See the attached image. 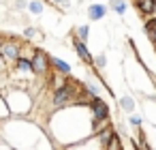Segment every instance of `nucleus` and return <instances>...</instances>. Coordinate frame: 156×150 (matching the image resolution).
<instances>
[{"mask_svg":"<svg viewBox=\"0 0 156 150\" xmlns=\"http://www.w3.org/2000/svg\"><path fill=\"white\" fill-rule=\"evenodd\" d=\"M77 88H73V84H66L62 88H58L54 92V105L56 107H64V105H71L73 103V97H75Z\"/></svg>","mask_w":156,"mask_h":150,"instance_id":"f03ea898","label":"nucleus"},{"mask_svg":"<svg viewBox=\"0 0 156 150\" xmlns=\"http://www.w3.org/2000/svg\"><path fill=\"white\" fill-rule=\"evenodd\" d=\"M105 150H122V141H120V137H118V135H113V139L105 146Z\"/></svg>","mask_w":156,"mask_h":150,"instance_id":"4468645a","label":"nucleus"},{"mask_svg":"<svg viewBox=\"0 0 156 150\" xmlns=\"http://www.w3.org/2000/svg\"><path fill=\"white\" fill-rule=\"evenodd\" d=\"M94 64H96L98 69H103V67L107 64V58H105V54H98V56L94 58Z\"/></svg>","mask_w":156,"mask_h":150,"instance_id":"f3484780","label":"nucleus"},{"mask_svg":"<svg viewBox=\"0 0 156 150\" xmlns=\"http://www.w3.org/2000/svg\"><path fill=\"white\" fill-rule=\"evenodd\" d=\"M51 64L56 67V71H58L60 75H69V73H71V64L64 62V60H60V58H54V56H51Z\"/></svg>","mask_w":156,"mask_h":150,"instance_id":"1a4fd4ad","label":"nucleus"},{"mask_svg":"<svg viewBox=\"0 0 156 150\" xmlns=\"http://www.w3.org/2000/svg\"><path fill=\"white\" fill-rule=\"evenodd\" d=\"M105 13H107V7L105 5H90L88 7V17L92 20V22H98V20H103L105 17Z\"/></svg>","mask_w":156,"mask_h":150,"instance_id":"423d86ee","label":"nucleus"},{"mask_svg":"<svg viewBox=\"0 0 156 150\" xmlns=\"http://www.w3.org/2000/svg\"><path fill=\"white\" fill-rule=\"evenodd\" d=\"M54 5H56V7H60V9H69V7H71L69 0H54Z\"/></svg>","mask_w":156,"mask_h":150,"instance_id":"6ab92c4d","label":"nucleus"},{"mask_svg":"<svg viewBox=\"0 0 156 150\" xmlns=\"http://www.w3.org/2000/svg\"><path fill=\"white\" fill-rule=\"evenodd\" d=\"M28 11L34 13V15H41L43 13V5L39 2V0H32V2H28Z\"/></svg>","mask_w":156,"mask_h":150,"instance_id":"f8f14e48","label":"nucleus"},{"mask_svg":"<svg viewBox=\"0 0 156 150\" xmlns=\"http://www.w3.org/2000/svg\"><path fill=\"white\" fill-rule=\"evenodd\" d=\"M24 37H26V39H37V37H39V30H37V28H26V30H24Z\"/></svg>","mask_w":156,"mask_h":150,"instance_id":"dca6fc26","label":"nucleus"},{"mask_svg":"<svg viewBox=\"0 0 156 150\" xmlns=\"http://www.w3.org/2000/svg\"><path fill=\"white\" fill-rule=\"evenodd\" d=\"M128 122H130L133 126H141V116H137V114H130Z\"/></svg>","mask_w":156,"mask_h":150,"instance_id":"a211bd4d","label":"nucleus"},{"mask_svg":"<svg viewBox=\"0 0 156 150\" xmlns=\"http://www.w3.org/2000/svg\"><path fill=\"white\" fill-rule=\"evenodd\" d=\"M150 39H152V41H154V45H156V30H152V32H150Z\"/></svg>","mask_w":156,"mask_h":150,"instance_id":"4be33fe9","label":"nucleus"},{"mask_svg":"<svg viewBox=\"0 0 156 150\" xmlns=\"http://www.w3.org/2000/svg\"><path fill=\"white\" fill-rule=\"evenodd\" d=\"M90 109H92V118L94 120H107L109 118V105L101 97H94L90 101Z\"/></svg>","mask_w":156,"mask_h":150,"instance_id":"7ed1b4c3","label":"nucleus"},{"mask_svg":"<svg viewBox=\"0 0 156 150\" xmlns=\"http://www.w3.org/2000/svg\"><path fill=\"white\" fill-rule=\"evenodd\" d=\"M120 105H122L124 112H133V109H135V101H133L130 97H122V99H120Z\"/></svg>","mask_w":156,"mask_h":150,"instance_id":"9b49d317","label":"nucleus"},{"mask_svg":"<svg viewBox=\"0 0 156 150\" xmlns=\"http://www.w3.org/2000/svg\"><path fill=\"white\" fill-rule=\"evenodd\" d=\"M113 135H115V131H113L111 126H107V129H103L101 133H96V141H98V144L105 148V146H107V144L113 139Z\"/></svg>","mask_w":156,"mask_h":150,"instance_id":"6e6552de","label":"nucleus"},{"mask_svg":"<svg viewBox=\"0 0 156 150\" xmlns=\"http://www.w3.org/2000/svg\"><path fill=\"white\" fill-rule=\"evenodd\" d=\"M15 69H17V71H32V73H34V69H32V58L22 56V58L15 62Z\"/></svg>","mask_w":156,"mask_h":150,"instance_id":"9d476101","label":"nucleus"},{"mask_svg":"<svg viewBox=\"0 0 156 150\" xmlns=\"http://www.w3.org/2000/svg\"><path fill=\"white\" fill-rule=\"evenodd\" d=\"M88 35H90V28H88L86 24L77 28V39H81V41H86V39H88Z\"/></svg>","mask_w":156,"mask_h":150,"instance_id":"2eb2a0df","label":"nucleus"},{"mask_svg":"<svg viewBox=\"0 0 156 150\" xmlns=\"http://www.w3.org/2000/svg\"><path fill=\"white\" fill-rule=\"evenodd\" d=\"M2 45H5V41H2V39H0V52H2Z\"/></svg>","mask_w":156,"mask_h":150,"instance_id":"5701e85b","label":"nucleus"},{"mask_svg":"<svg viewBox=\"0 0 156 150\" xmlns=\"http://www.w3.org/2000/svg\"><path fill=\"white\" fill-rule=\"evenodd\" d=\"M135 5H137L139 13H143V15H152L154 9H156V0H137Z\"/></svg>","mask_w":156,"mask_h":150,"instance_id":"0eeeda50","label":"nucleus"},{"mask_svg":"<svg viewBox=\"0 0 156 150\" xmlns=\"http://www.w3.org/2000/svg\"><path fill=\"white\" fill-rule=\"evenodd\" d=\"M7 62H9V60H7V58H5L2 54H0V71H5V67H7Z\"/></svg>","mask_w":156,"mask_h":150,"instance_id":"412c9836","label":"nucleus"},{"mask_svg":"<svg viewBox=\"0 0 156 150\" xmlns=\"http://www.w3.org/2000/svg\"><path fill=\"white\" fill-rule=\"evenodd\" d=\"M2 54L9 62H17L20 58H22V47H20V43L17 41H13V39H9V41H5V45H2Z\"/></svg>","mask_w":156,"mask_h":150,"instance_id":"20e7f679","label":"nucleus"},{"mask_svg":"<svg viewBox=\"0 0 156 150\" xmlns=\"http://www.w3.org/2000/svg\"><path fill=\"white\" fill-rule=\"evenodd\" d=\"M111 9L122 15V13L126 11V2H124V0H111Z\"/></svg>","mask_w":156,"mask_h":150,"instance_id":"ddd939ff","label":"nucleus"},{"mask_svg":"<svg viewBox=\"0 0 156 150\" xmlns=\"http://www.w3.org/2000/svg\"><path fill=\"white\" fill-rule=\"evenodd\" d=\"M73 45H75V52H77V56L83 60V62H88V64H94V58H92V54L88 52V47H86V41H81V39H73Z\"/></svg>","mask_w":156,"mask_h":150,"instance_id":"39448f33","label":"nucleus"},{"mask_svg":"<svg viewBox=\"0 0 156 150\" xmlns=\"http://www.w3.org/2000/svg\"><path fill=\"white\" fill-rule=\"evenodd\" d=\"M49 62H51V56L45 54L43 49L32 52V69H34V73H39V75L49 73Z\"/></svg>","mask_w":156,"mask_h":150,"instance_id":"f257e3e1","label":"nucleus"},{"mask_svg":"<svg viewBox=\"0 0 156 150\" xmlns=\"http://www.w3.org/2000/svg\"><path fill=\"white\" fill-rule=\"evenodd\" d=\"M15 9H28L26 0H15Z\"/></svg>","mask_w":156,"mask_h":150,"instance_id":"aec40b11","label":"nucleus"}]
</instances>
